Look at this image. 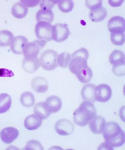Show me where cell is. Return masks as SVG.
Returning <instances> with one entry per match:
<instances>
[{"label": "cell", "instance_id": "25", "mask_svg": "<svg viewBox=\"0 0 125 150\" xmlns=\"http://www.w3.org/2000/svg\"><path fill=\"white\" fill-rule=\"evenodd\" d=\"M93 74V73L92 69L88 65L81 70L76 76L78 80L81 83L83 84H86L90 82L92 79Z\"/></svg>", "mask_w": 125, "mask_h": 150}, {"label": "cell", "instance_id": "11", "mask_svg": "<svg viewBox=\"0 0 125 150\" xmlns=\"http://www.w3.org/2000/svg\"><path fill=\"white\" fill-rule=\"evenodd\" d=\"M19 134V131L17 128L12 127H7L1 130L0 138L4 143L10 144L17 139Z\"/></svg>", "mask_w": 125, "mask_h": 150}, {"label": "cell", "instance_id": "35", "mask_svg": "<svg viewBox=\"0 0 125 150\" xmlns=\"http://www.w3.org/2000/svg\"><path fill=\"white\" fill-rule=\"evenodd\" d=\"M41 1H27V0H21L20 2L23 3L26 7L33 8L38 5Z\"/></svg>", "mask_w": 125, "mask_h": 150}, {"label": "cell", "instance_id": "34", "mask_svg": "<svg viewBox=\"0 0 125 150\" xmlns=\"http://www.w3.org/2000/svg\"><path fill=\"white\" fill-rule=\"evenodd\" d=\"M112 71L117 76H124L125 75V64L113 66Z\"/></svg>", "mask_w": 125, "mask_h": 150}, {"label": "cell", "instance_id": "30", "mask_svg": "<svg viewBox=\"0 0 125 150\" xmlns=\"http://www.w3.org/2000/svg\"><path fill=\"white\" fill-rule=\"evenodd\" d=\"M110 38L113 45L117 46H121L125 42V34L111 33Z\"/></svg>", "mask_w": 125, "mask_h": 150}, {"label": "cell", "instance_id": "18", "mask_svg": "<svg viewBox=\"0 0 125 150\" xmlns=\"http://www.w3.org/2000/svg\"><path fill=\"white\" fill-rule=\"evenodd\" d=\"M96 86L93 84H87L84 86L81 91L83 99L86 101L95 102V91Z\"/></svg>", "mask_w": 125, "mask_h": 150}, {"label": "cell", "instance_id": "33", "mask_svg": "<svg viewBox=\"0 0 125 150\" xmlns=\"http://www.w3.org/2000/svg\"><path fill=\"white\" fill-rule=\"evenodd\" d=\"M60 1H43L40 3V8H46L51 10L54 7L55 5L58 4Z\"/></svg>", "mask_w": 125, "mask_h": 150}, {"label": "cell", "instance_id": "13", "mask_svg": "<svg viewBox=\"0 0 125 150\" xmlns=\"http://www.w3.org/2000/svg\"><path fill=\"white\" fill-rule=\"evenodd\" d=\"M91 132L95 134H100L104 130L106 125L105 119L102 117L96 116L89 123Z\"/></svg>", "mask_w": 125, "mask_h": 150}, {"label": "cell", "instance_id": "14", "mask_svg": "<svg viewBox=\"0 0 125 150\" xmlns=\"http://www.w3.org/2000/svg\"><path fill=\"white\" fill-rule=\"evenodd\" d=\"M28 42V40L24 36L18 35L14 37L11 43V51L16 54H22L24 45Z\"/></svg>", "mask_w": 125, "mask_h": 150}, {"label": "cell", "instance_id": "28", "mask_svg": "<svg viewBox=\"0 0 125 150\" xmlns=\"http://www.w3.org/2000/svg\"><path fill=\"white\" fill-rule=\"evenodd\" d=\"M71 55L68 52H64L58 55L57 63L60 67L66 68L71 61Z\"/></svg>", "mask_w": 125, "mask_h": 150}, {"label": "cell", "instance_id": "26", "mask_svg": "<svg viewBox=\"0 0 125 150\" xmlns=\"http://www.w3.org/2000/svg\"><path fill=\"white\" fill-rule=\"evenodd\" d=\"M20 100L23 106L30 108L33 106L35 103V98L31 92L27 91L24 92L20 96Z\"/></svg>", "mask_w": 125, "mask_h": 150}, {"label": "cell", "instance_id": "24", "mask_svg": "<svg viewBox=\"0 0 125 150\" xmlns=\"http://www.w3.org/2000/svg\"><path fill=\"white\" fill-rule=\"evenodd\" d=\"M12 99L9 94L6 93L0 94V114L5 113L10 109Z\"/></svg>", "mask_w": 125, "mask_h": 150}, {"label": "cell", "instance_id": "10", "mask_svg": "<svg viewBox=\"0 0 125 150\" xmlns=\"http://www.w3.org/2000/svg\"><path fill=\"white\" fill-rule=\"evenodd\" d=\"M107 27L111 33H124L125 19L121 16H114L109 21Z\"/></svg>", "mask_w": 125, "mask_h": 150}, {"label": "cell", "instance_id": "22", "mask_svg": "<svg viewBox=\"0 0 125 150\" xmlns=\"http://www.w3.org/2000/svg\"><path fill=\"white\" fill-rule=\"evenodd\" d=\"M125 54L121 50H114L110 54L109 61L113 66L125 64Z\"/></svg>", "mask_w": 125, "mask_h": 150}, {"label": "cell", "instance_id": "8", "mask_svg": "<svg viewBox=\"0 0 125 150\" xmlns=\"http://www.w3.org/2000/svg\"><path fill=\"white\" fill-rule=\"evenodd\" d=\"M112 96V89L108 85L102 84L96 87L95 91L96 101L104 103L110 100Z\"/></svg>", "mask_w": 125, "mask_h": 150}, {"label": "cell", "instance_id": "27", "mask_svg": "<svg viewBox=\"0 0 125 150\" xmlns=\"http://www.w3.org/2000/svg\"><path fill=\"white\" fill-rule=\"evenodd\" d=\"M14 35L10 31L3 30L0 31V46H9Z\"/></svg>", "mask_w": 125, "mask_h": 150}, {"label": "cell", "instance_id": "19", "mask_svg": "<svg viewBox=\"0 0 125 150\" xmlns=\"http://www.w3.org/2000/svg\"><path fill=\"white\" fill-rule=\"evenodd\" d=\"M28 12V8L21 2L15 3L11 9L13 16L17 19L24 18L27 16Z\"/></svg>", "mask_w": 125, "mask_h": 150}, {"label": "cell", "instance_id": "2", "mask_svg": "<svg viewBox=\"0 0 125 150\" xmlns=\"http://www.w3.org/2000/svg\"><path fill=\"white\" fill-rule=\"evenodd\" d=\"M97 110L94 104L88 101H84L73 113V121L76 125L84 127L97 116Z\"/></svg>", "mask_w": 125, "mask_h": 150}, {"label": "cell", "instance_id": "32", "mask_svg": "<svg viewBox=\"0 0 125 150\" xmlns=\"http://www.w3.org/2000/svg\"><path fill=\"white\" fill-rule=\"evenodd\" d=\"M103 1H86L85 5L90 11L95 10L102 7Z\"/></svg>", "mask_w": 125, "mask_h": 150}, {"label": "cell", "instance_id": "4", "mask_svg": "<svg viewBox=\"0 0 125 150\" xmlns=\"http://www.w3.org/2000/svg\"><path fill=\"white\" fill-rule=\"evenodd\" d=\"M58 53L53 50H47L42 53L40 58V66L47 71H52L58 67Z\"/></svg>", "mask_w": 125, "mask_h": 150}, {"label": "cell", "instance_id": "5", "mask_svg": "<svg viewBox=\"0 0 125 150\" xmlns=\"http://www.w3.org/2000/svg\"><path fill=\"white\" fill-rule=\"evenodd\" d=\"M47 42L41 40H36L27 43L24 45L23 54L26 58L38 57L39 53L46 45Z\"/></svg>", "mask_w": 125, "mask_h": 150}, {"label": "cell", "instance_id": "3", "mask_svg": "<svg viewBox=\"0 0 125 150\" xmlns=\"http://www.w3.org/2000/svg\"><path fill=\"white\" fill-rule=\"evenodd\" d=\"M89 56V52L87 49L82 48L75 52L71 55L69 64V68L71 72L76 75L88 66Z\"/></svg>", "mask_w": 125, "mask_h": 150}, {"label": "cell", "instance_id": "16", "mask_svg": "<svg viewBox=\"0 0 125 150\" xmlns=\"http://www.w3.org/2000/svg\"><path fill=\"white\" fill-rule=\"evenodd\" d=\"M40 60L38 57L26 58L22 62V67L26 72L29 73H35L40 67Z\"/></svg>", "mask_w": 125, "mask_h": 150}, {"label": "cell", "instance_id": "1", "mask_svg": "<svg viewBox=\"0 0 125 150\" xmlns=\"http://www.w3.org/2000/svg\"><path fill=\"white\" fill-rule=\"evenodd\" d=\"M102 133L105 143L112 148L121 147L124 144V132L116 122L107 123Z\"/></svg>", "mask_w": 125, "mask_h": 150}, {"label": "cell", "instance_id": "36", "mask_svg": "<svg viewBox=\"0 0 125 150\" xmlns=\"http://www.w3.org/2000/svg\"><path fill=\"white\" fill-rule=\"evenodd\" d=\"M14 76V73L10 70L1 68L0 69V77H12Z\"/></svg>", "mask_w": 125, "mask_h": 150}, {"label": "cell", "instance_id": "20", "mask_svg": "<svg viewBox=\"0 0 125 150\" xmlns=\"http://www.w3.org/2000/svg\"><path fill=\"white\" fill-rule=\"evenodd\" d=\"M54 14L52 10L42 8L36 14V19L38 22L44 21L51 24L54 19Z\"/></svg>", "mask_w": 125, "mask_h": 150}, {"label": "cell", "instance_id": "31", "mask_svg": "<svg viewBox=\"0 0 125 150\" xmlns=\"http://www.w3.org/2000/svg\"><path fill=\"white\" fill-rule=\"evenodd\" d=\"M24 149L30 150H44L43 146L40 142L37 140H31L28 142L24 148Z\"/></svg>", "mask_w": 125, "mask_h": 150}, {"label": "cell", "instance_id": "38", "mask_svg": "<svg viewBox=\"0 0 125 150\" xmlns=\"http://www.w3.org/2000/svg\"><path fill=\"white\" fill-rule=\"evenodd\" d=\"M114 148L110 147L107 143H104L100 145L98 150H113Z\"/></svg>", "mask_w": 125, "mask_h": 150}, {"label": "cell", "instance_id": "21", "mask_svg": "<svg viewBox=\"0 0 125 150\" xmlns=\"http://www.w3.org/2000/svg\"><path fill=\"white\" fill-rule=\"evenodd\" d=\"M35 115L41 120H46L52 114L45 102H40L35 104L34 110Z\"/></svg>", "mask_w": 125, "mask_h": 150}, {"label": "cell", "instance_id": "37", "mask_svg": "<svg viewBox=\"0 0 125 150\" xmlns=\"http://www.w3.org/2000/svg\"><path fill=\"white\" fill-rule=\"evenodd\" d=\"M124 1V0H119V1L109 0L108 1V3L110 6L113 7H119L122 5Z\"/></svg>", "mask_w": 125, "mask_h": 150}, {"label": "cell", "instance_id": "7", "mask_svg": "<svg viewBox=\"0 0 125 150\" xmlns=\"http://www.w3.org/2000/svg\"><path fill=\"white\" fill-rule=\"evenodd\" d=\"M52 25L49 23L41 21L37 23L35 25V33L39 40L50 41L52 38Z\"/></svg>", "mask_w": 125, "mask_h": 150}, {"label": "cell", "instance_id": "9", "mask_svg": "<svg viewBox=\"0 0 125 150\" xmlns=\"http://www.w3.org/2000/svg\"><path fill=\"white\" fill-rule=\"evenodd\" d=\"M54 128L56 133L60 136H68L73 132L74 125L69 120L61 119L55 124Z\"/></svg>", "mask_w": 125, "mask_h": 150}, {"label": "cell", "instance_id": "17", "mask_svg": "<svg viewBox=\"0 0 125 150\" xmlns=\"http://www.w3.org/2000/svg\"><path fill=\"white\" fill-rule=\"evenodd\" d=\"M42 121L37 115L32 114L27 116L24 121V126L27 129L34 130L38 129L42 125Z\"/></svg>", "mask_w": 125, "mask_h": 150}, {"label": "cell", "instance_id": "12", "mask_svg": "<svg viewBox=\"0 0 125 150\" xmlns=\"http://www.w3.org/2000/svg\"><path fill=\"white\" fill-rule=\"evenodd\" d=\"M31 86L34 91L40 93H44L48 91L49 83L46 78L42 76H36L32 79Z\"/></svg>", "mask_w": 125, "mask_h": 150}, {"label": "cell", "instance_id": "15", "mask_svg": "<svg viewBox=\"0 0 125 150\" xmlns=\"http://www.w3.org/2000/svg\"><path fill=\"white\" fill-rule=\"evenodd\" d=\"M45 103L51 113H56L59 112L62 105L61 98L55 95L48 97L45 100Z\"/></svg>", "mask_w": 125, "mask_h": 150}, {"label": "cell", "instance_id": "6", "mask_svg": "<svg viewBox=\"0 0 125 150\" xmlns=\"http://www.w3.org/2000/svg\"><path fill=\"white\" fill-rule=\"evenodd\" d=\"M69 30L66 24L58 23L52 25V38L56 42H62L68 39Z\"/></svg>", "mask_w": 125, "mask_h": 150}, {"label": "cell", "instance_id": "23", "mask_svg": "<svg viewBox=\"0 0 125 150\" xmlns=\"http://www.w3.org/2000/svg\"><path fill=\"white\" fill-rule=\"evenodd\" d=\"M108 12L106 8L102 7L94 11H90L89 17L91 21L94 22H100L104 20L107 17Z\"/></svg>", "mask_w": 125, "mask_h": 150}, {"label": "cell", "instance_id": "29", "mask_svg": "<svg viewBox=\"0 0 125 150\" xmlns=\"http://www.w3.org/2000/svg\"><path fill=\"white\" fill-rule=\"evenodd\" d=\"M58 8L61 12L68 13L71 12L74 7V2L71 0H62L60 1L58 3Z\"/></svg>", "mask_w": 125, "mask_h": 150}]
</instances>
